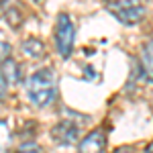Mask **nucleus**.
Wrapping results in <instances>:
<instances>
[{"mask_svg":"<svg viewBox=\"0 0 153 153\" xmlns=\"http://www.w3.org/2000/svg\"><path fill=\"white\" fill-rule=\"evenodd\" d=\"M27 96L31 100V104L37 108H45L51 106L55 96H57V76L51 68L35 71L29 80H27Z\"/></svg>","mask_w":153,"mask_h":153,"instance_id":"nucleus-1","label":"nucleus"},{"mask_svg":"<svg viewBox=\"0 0 153 153\" xmlns=\"http://www.w3.org/2000/svg\"><path fill=\"white\" fill-rule=\"evenodd\" d=\"M53 41H55V49L61 59H68L74 49V41H76V27L71 23L68 14H59L57 23H55V31H53Z\"/></svg>","mask_w":153,"mask_h":153,"instance_id":"nucleus-2","label":"nucleus"},{"mask_svg":"<svg viewBox=\"0 0 153 153\" xmlns=\"http://www.w3.org/2000/svg\"><path fill=\"white\" fill-rule=\"evenodd\" d=\"M106 10L110 12L112 16H117L123 25H137L143 21L145 16V6L141 2L135 0H118V2H108Z\"/></svg>","mask_w":153,"mask_h":153,"instance_id":"nucleus-3","label":"nucleus"},{"mask_svg":"<svg viewBox=\"0 0 153 153\" xmlns=\"http://www.w3.org/2000/svg\"><path fill=\"white\" fill-rule=\"evenodd\" d=\"M51 137L59 145H74L80 137V127L71 120H61L51 129Z\"/></svg>","mask_w":153,"mask_h":153,"instance_id":"nucleus-4","label":"nucleus"},{"mask_svg":"<svg viewBox=\"0 0 153 153\" xmlns=\"http://www.w3.org/2000/svg\"><path fill=\"white\" fill-rule=\"evenodd\" d=\"M106 149V135L102 129L88 133L78 145V153H104Z\"/></svg>","mask_w":153,"mask_h":153,"instance_id":"nucleus-5","label":"nucleus"},{"mask_svg":"<svg viewBox=\"0 0 153 153\" xmlns=\"http://www.w3.org/2000/svg\"><path fill=\"white\" fill-rule=\"evenodd\" d=\"M139 65H141L143 78H145L149 84H153V39H149V41L141 47Z\"/></svg>","mask_w":153,"mask_h":153,"instance_id":"nucleus-6","label":"nucleus"},{"mask_svg":"<svg viewBox=\"0 0 153 153\" xmlns=\"http://www.w3.org/2000/svg\"><path fill=\"white\" fill-rule=\"evenodd\" d=\"M21 51L29 59H39L43 55V51H45V45L37 37H29V39H25L23 43H21Z\"/></svg>","mask_w":153,"mask_h":153,"instance_id":"nucleus-7","label":"nucleus"},{"mask_svg":"<svg viewBox=\"0 0 153 153\" xmlns=\"http://www.w3.org/2000/svg\"><path fill=\"white\" fill-rule=\"evenodd\" d=\"M0 74L2 78L6 80V84H19L21 82V65L14 61V59H8L0 65Z\"/></svg>","mask_w":153,"mask_h":153,"instance_id":"nucleus-8","label":"nucleus"},{"mask_svg":"<svg viewBox=\"0 0 153 153\" xmlns=\"http://www.w3.org/2000/svg\"><path fill=\"white\" fill-rule=\"evenodd\" d=\"M12 147V131L4 118H0V153H10Z\"/></svg>","mask_w":153,"mask_h":153,"instance_id":"nucleus-9","label":"nucleus"},{"mask_svg":"<svg viewBox=\"0 0 153 153\" xmlns=\"http://www.w3.org/2000/svg\"><path fill=\"white\" fill-rule=\"evenodd\" d=\"M4 14H6V21H8V25H10V27L19 29V27L23 25L21 12H19V8H16V6H10V4H6V10H4Z\"/></svg>","mask_w":153,"mask_h":153,"instance_id":"nucleus-10","label":"nucleus"},{"mask_svg":"<svg viewBox=\"0 0 153 153\" xmlns=\"http://www.w3.org/2000/svg\"><path fill=\"white\" fill-rule=\"evenodd\" d=\"M14 153H41V149H39L37 143H23Z\"/></svg>","mask_w":153,"mask_h":153,"instance_id":"nucleus-11","label":"nucleus"},{"mask_svg":"<svg viewBox=\"0 0 153 153\" xmlns=\"http://www.w3.org/2000/svg\"><path fill=\"white\" fill-rule=\"evenodd\" d=\"M8 59H10V45L4 43V41H0V65L4 61H8Z\"/></svg>","mask_w":153,"mask_h":153,"instance_id":"nucleus-12","label":"nucleus"},{"mask_svg":"<svg viewBox=\"0 0 153 153\" xmlns=\"http://www.w3.org/2000/svg\"><path fill=\"white\" fill-rule=\"evenodd\" d=\"M6 92H8V84H6V80H4L2 74H0V100L6 96Z\"/></svg>","mask_w":153,"mask_h":153,"instance_id":"nucleus-13","label":"nucleus"},{"mask_svg":"<svg viewBox=\"0 0 153 153\" xmlns=\"http://www.w3.org/2000/svg\"><path fill=\"white\" fill-rule=\"evenodd\" d=\"M114 153H133V149H131V147H118Z\"/></svg>","mask_w":153,"mask_h":153,"instance_id":"nucleus-14","label":"nucleus"},{"mask_svg":"<svg viewBox=\"0 0 153 153\" xmlns=\"http://www.w3.org/2000/svg\"><path fill=\"white\" fill-rule=\"evenodd\" d=\"M145 153H153V143L149 145V147H147V149H145Z\"/></svg>","mask_w":153,"mask_h":153,"instance_id":"nucleus-15","label":"nucleus"}]
</instances>
